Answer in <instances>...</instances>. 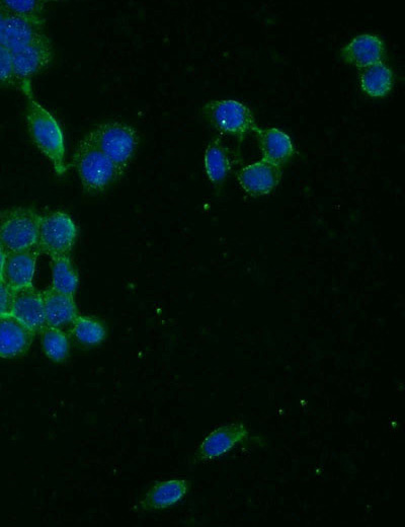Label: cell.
I'll return each mask as SVG.
<instances>
[{"instance_id":"cell-27","label":"cell","mask_w":405,"mask_h":527,"mask_svg":"<svg viewBox=\"0 0 405 527\" xmlns=\"http://www.w3.org/2000/svg\"><path fill=\"white\" fill-rule=\"evenodd\" d=\"M5 259H6V252L2 247H0V281H3V271H4Z\"/></svg>"},{"instance_id":"cell-17","label":"cell","mask_w":405,"mask_h":527,"mask_svg":"<svg viewBox=\"0 0 405 527\" xmlns=\"http://www.w3.org/2000/svg\"><path fill=\"white\" fill-rule=\"evenodd\" d=\"M46 327L62 329L71 325L78 316L73 295L60 293L53 288L42 291Z\"/></svg>"},{"instance_id":"cell-6","label":"cell","mask_w":405,"mask_h":527,"mask_svg":"<svg viewBox=\"0 0 405 527\" xmlns=\"http://www.w3.org/2000/svg\"><path fill=\"white\" fill-rule=\"evenodd\" d=\"M78 235L77 225L65 212L40 215L37 250L51 259L69 256Z\"/></svg>"},{"instance_id":"cell-26","label":"cell","mask_w":405,"mask_h":527,"mask_svg":"<svg viewBox=\"0 0 405 527\" xmlns=\"http://www.w3.org/2000/svg\"><path fill=\"white\" fill-rule=\"evenodd\" d=\"M9 12L5 8L3 2H0V43H2L4 26Z\"/></svg>"},{"instance_id":"cell-24","label":"cell","mask_w":405,"mask_h":527,"mask_svg":"<svg viewBox=\"0 0 405 527\" xmlns=\"http://www.w3.org/2000/svg\"><path fill=\"white\" fill-rule=\"evenodd\" d=\"M18 87L15 77L13 54L0 44V88Z\"/></svg>"},{"instance_id":"cell-10","label":"cell","mask_w":405,"mask_h":527,"mask_svg":"<svg viewBox=\"0 0 405 527\" xmlns=\"http://www.w3.org/2000/svg\"><path fill=\"white\" fill-rule=\"evenodd\" d=\"M339 56L345 64L363 70L384 63L387 46L379 35L364 33L344 45Z\"/></svg>"},{"instance_id":"cell-5","label":"cell","mask_w":405,"mask_h":527,"mask_svg":"<svg viewBox=\"0 0 405 527\" xmlns=\"http://www.w3.org/2000/svg\"><path fill=\"white\" fill-rule=\"evenodd\" d=\"M40 215L32 208L16 207L0 212V245L6 253L36 248Z\"/></svg>"},{"instance_id":"cell-11","label":"cell","mask_w":405,"mask_h":527,"mask_svg":"<svg viewBox=\"0 0 405 527\" xmlns=\"http://www.w3.org/2000/svg\"><path fill=\"white\" fill-rule=\"evenodd\" d=\"M262 154V160L284 169L295 156L291 136L277 127H260L253 131Z\"/></svg>"},{"instance_id":"cell-22","label":"cell","mask_w":405,"mask_h":527,"mask_svg":"<svg viewBox=\"0 0 405 527\" xmlns=\"http://www.w3.org/2000/svg\"><path fill=\"white\" fill-rule=\"evenodd\" d=\"M40 335L43 351L49 360L55 363L67 360L70 354V339L62 329L45 327Z\"/></svg>"},{"instance_id":"cell-13","label":"cell","mask_w":405,"mask_h":527,"mask_svg":"<svg viewBox=\"0 0 405 527\" xmlns=\"http://www.w3.org/2000/svg\"><path fill=\"white\" fill-rule=\"evenodd\" d=\"M36 334L12 315L0 317V358L19 359L31 349Z\"/></svg>"},{"instance_id":"cell-25","label":"cell","mask_w":405,"mask_h":527,"mask_svg":"<svg viewBox=\"0 0 405 527\" xmlns=\"http://www.w3.org/2000/svg\"><path fill=\"white\" fill-rule=\"evenodd\" d=\"M14 291L4 282L0 281V317L11 315Z\"/></svg>"},{"instance_id":"cell-8","label":"cell","mask_w":405,"mask_h":527,"mask_svg":"<svg viewBox=\"0 0 405 527\" xmlns=\"http://www.w3.org/2000/svg\"><path fill=\"white\" fill-rule=\"evenodd\" d=\"M249 436L250 430L243 422L228 423L216 428L200 443L194 456V464H204L224 457Z\"/></svg>"},{"instance_id":"cell-12","label":"cell","mask_w":405,"mask_h":527,"mask_svg":"<svg viewBox=\"0 0 405 527\" xmlns=\"http://www.w3.org/2000/svg\"><path fill=\"white\" fill-rule=\"evenodd\" d=\"M236 155L224 144L221 135L214 136L208 143L204 154L205 174L219 195L227 180L229 179L234 165Z\"/></svg>"},{"instance_id":"cell-20","label":"cell","mask_w":405,"mask_h":527,"mask_svg":"<svg viewBox=\"0 0 405 527\" xmlns=\"http://www.w3.org/2000/svg\"><path fill=\"white\" fill-rule=\"evenodd\" d=\"M70 326V334L74 340L86 347L98 346L107 338L105 325L92 317L78 315Z\"/></svg>"},{"instance_id":"cell-15","label":"cell","mask_w":405,"mask_h":527,"mask_svg":"<svg viewBox=\"0 0 405 527\" xmlns=\"http://www.w3.org/2000/svg\"><path fill=\"white\" fill-rule=\"evenodd\" d=\"M191 482L172 479L154 484L136 506L140 511H156L171 508L182 502L190 493Z\"/></svg>"},{"instance_id":"cell-7","label":"cell","mask_w":405,"mask_h":527,"mask_svg":"<svg viewBox=\"0 0 405 527\" xmlns=\"http://www.w3.org/2000/svg\"><path fill=\"white\" fill-rule=\"evenodd\" d=\"M15 77L18 87L25 95H30L31 80L52 63L54 58L53 45L46 34H43L25 49L12 53Z\"/></svg>"},{"instance_id":"cell-2","label":"cell","mask_w":405,"mask_h":527,"mask_svg":"<svg viewBox=\"0 0 405 527\" xmlns=\"http://www.w3.org/2000/svg\"><path fill=\"white\" fill-rule=\"evenodd\" d=\"M72 166L89 195L103 193L120 180L115 165L88 136L75 149Z\"/></svg>"},{"instance_id":"cell-3","label":"cell","mask_w":405,"mask_h":527,"mask_svg":"<svg viewBox=\"0 0 405 527\" xmlns=\"http://www.w3.org/2000/svg\"><path fill=\"white\" fill-rule=\"evenodd\" d=\"M204 121L220 135L233 137L241 145L258 126L251 107L233 99L212 100L201 109Z\"/></svg>"},{"instance_id":"cell-23","label":"cell","mask_w":405,"mask_h":527,"mask_svg":"<svg viewBox=\"0 0 405 527\" xmlns=\"http://www.w3.org/2000/svg\"><path fill=\"white\" fill-rule=\"evenodd\" d=\"M9 14L44 27L46 3L42 0H3Z\"/></svg>"},{"instance_id":"cell-16","label":"cell","mask_w":405,"mask_h":527,"mask_svg":"<svg viewBox=\"0 0 405 527\" xmlns=\"http://www.w3.org/2000/svg\"><path fill=\"white\" fill-rule=\"evenodd\" d=\"M38 256L37 248L6 253L3 281L13 291L33 286Z\"/></svg>"},{"instance_id":"cell-18","label":"cell","mask_w":405,"mask_h":527,"mask_svg":"<svg viewBox=\"0 0 405 527\" xmlns=\"http://www.w3.org/2000/svg\"><path fill=\"white\" fill-rule=\"evenodd\" d=\"M44 33V27L33 24L20 17L9 14L3 32L2 45L9 49L12 53L19 52Z\"/></svg>"},{"instance_id":"cell-4","label":"cell","mask_w":405,"mask_h":527,"mask_svg":"<svg viewBox=\"0 0 405 527\" xmlns=\"http://www.w3.org/2000/svg\"><path fill=\"white\" fill-rule=\"evenodd\" d=\"M87 136L112 161L121 179L139 148L138 131L127 123L109 121L97 125Z\"/></svg>"},{"instance_id":"cell-28","label":"cell","mask_w":405,"mask_h":527,"mask_svg":"<svg viewBox=\"0 0 405 527\" xmlns=\"http://www.w3.org/2000/svg\"><path fill=\"white\" fill-rule=\"evenodd\" d=\"M0 247H2V245H0Z\"/></svg>"},{"instance_id":"cell-21","label":"cell","mask_w":405,"mask_h":527,"mask_svg":"<svg viewBox=\"0 0 405 527\" xmlns=\"http://www.w3.org/2000/svg\"><path fill=\"white\" fill-rule=\"evenodd\" d=\"M51 260V288L60 293L74 296L78 288L79 276L70 257L61 256Z\"/></svg>"},{"instance_id":"cell-1","label":"cell","mask_w":405,"mask_h":527,"mask_svg":"<svg viewBox=\"0 0 405 527\" xmlns=\"http://www.w3.org/2000/svg\"><path fill=\"white\" fill-rule=\"evenodd\" d=\"M31 94L28 95L26 110L30 137L40 152L50 161L55 173L63 176L67 170L63 130L57 119Z\"/></svg>"},{"instance_id":"cell-19","label":"cell","mask_w":405,"mask_h":527,"mask_svg":"<svg viewBox=\"0 0 405 527\" xmlns=\"http://www.w3.org/2000/svg\"><path fill=\"white\" fill-rule=\"evenodd\" d=\"M359 84L365 96L371 99H384L394 88V71L385 62L363 69L359 74Z\"/></svg>"},{"instance_id":"cell-9","label":"cell","mask_w":405,"mask_h":527,"mask_svg":"<svg viewBox=\"0 0 405 527\" xmlns=\"http://www.w3.org/2000/svg\"><path fill=\"white\" fill-rule=\"evenodd\" d=\"M284 169L261 160L236 172V181L248 197L259 199L270 196L280 186Z\"/></svg>"},{"instance_id":"cell-14","label":"cell","mask_w":405,"mask_h":527,"mask_svg":"<svg viewBox=\"0 0 405 527\" xmlns=\"http://www.w3.org/2000/svg\"><path fill=\"white\" fill-rule=\"evenodd\" d=\"M11 315L36 335L46 327L42 292L34 286L14 291Z\"/></svg>"}]
</instances>
